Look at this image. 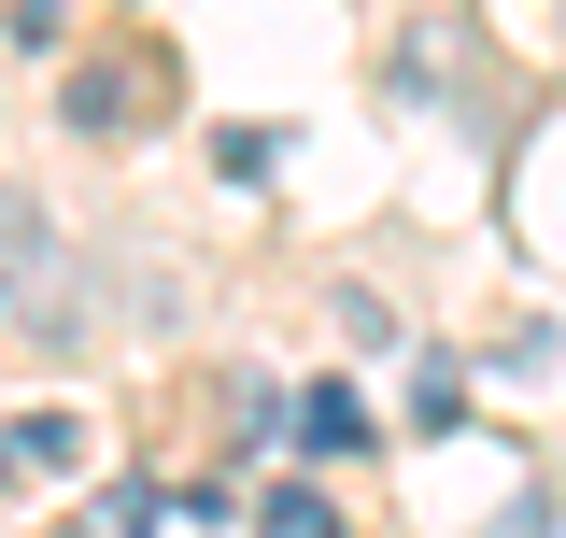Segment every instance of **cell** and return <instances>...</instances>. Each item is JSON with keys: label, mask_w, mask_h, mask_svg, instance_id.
<instances>
[{"label": "cell", "mask_w": 566, "mask_h": 538, "mask_svg": "<svg viewBox=\"0 0 566 538\" xmlns=\"http://www.w3.org/2000/svg\"><path fill=\"white\" fill-rule=\"evenodd\" d=\"M283 439H297V454H354V439H368V397L326 369V383H297V397H283Z\"/></svg>", "instance_id": "3"}, {"label": "cell", "mask_w": 566, "mask_h": 538, "mask_svg": "<svg viewBox=\"0 0 566 538\" xmlns=\"http://www.w3.org/2000/svg\"><path fill=\"white\" fill-rule=\"evenodd\" d=\"M0 29H14L29 58H57V0H0Z\"/></svg>", "instance_id": "9"}, {"label": "cell", "mask_w": 566, "mask_h": 538, "mask_svg": "<svg viewBox=\"0 0 566 538\" xmlns=\"http://www.w3.org/2000/svg\"><path fill=\"white\" fill-rule=\"evenodd\" d=\"M71 454H85V411H29V425L0 439V468H14V482H43V468H71Z\"/></svg>", "instance_id": "5"}, {"label": "cell", "mask_w": 566, "mask_h": 538, "mask_svg": "<svg viewBox=\"0 0 566 538\" xmlns=\"http://www.w3.org/2000/svg\"><path fill=\"white\" fill-rule=\"evenodd\" d=\"M142 71H156V58H85V71L57 85V114H71L85 142H128V128H142V100H156Z\"/></svg>", "instance_id": "2"}, {"label": "cell", "mask_w": 566, "mask_h": 538, "mask_svg": "<svg viewBox=\"0 0 566 538\" xmlns=\"http://www.w3.org/2000/svg\"><path fill=\"white\" fill-rule=\"evenodd\" d=\"M71 538H156V482H99V496H85V525Z\"/></svg>", "instance_id": "6"}, {"label": "cell", "mask_w": 566, "mask_h": 538, "mask_svg": "<svg viewBox=\"0 0 566 538\" xmlns=\"http://www.w3.org/2000/svg\"><path fill=\"white\" fill-rule=\"evenodd\" d=\"M255 538H354V525H340L326 482H270V496H255Z\"/></svg>", "instance_id": "4"}, {"label": "cell", "mask_w": 566, "mask_h": 538, "mask_svg": "<svg viewBox=\"0 0 566 538\" xmlns=\"http://www.w3.org/2000/svg\"><path fill=\"white\" fill-rule=\"evenodd\" d=\"M495 538H553V496H524V510H510V525H495Z\"/></svg>", "instance_id": "10"}, {"label": "cell", "mask_w": 566, "mask_h": 538, "mask_svg": "<svg viewBox=\"0 0 566 538\" xmlns=\"http://www.w3.org/2000/svg\"><path fill=\"white\" fill-rule=\"evenodd\" d=\"M411 425H424V439H453V425H468V383H453V369H424V397H411Z\"/></svg>", "instance_id": "8"}, {"label": "cell", "mask_w": 566, "mask_h": 538, "mask_svg": "<svg viewBox=\"0 0 566 538\" xmlns=\"http://www.w3.org/2000/svg\"><path fill=\"white\" fill-rule=\"evenodd\" d=\"M0 312H14V340H29V354H85V340H99V269L43 241V256L14 269V298H0Z\"/></svg>", "instance_id": "1"}, {"label": "cell", "mask_w": 566, "mask_h": 538, "mask_svg": "<svg viewBox=\"0 0 566 538\" xmlns=\"http://www.w3.org/2000/svg\"><path fill=\"white\" fill-rule=\"evenodd\" d=\"M43 256V199H29V185H0V298H14V269Z\"/></svg>", "instance_id": "7"}]
</instances>
